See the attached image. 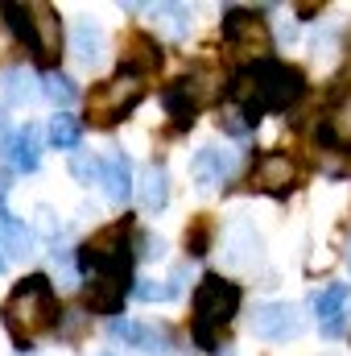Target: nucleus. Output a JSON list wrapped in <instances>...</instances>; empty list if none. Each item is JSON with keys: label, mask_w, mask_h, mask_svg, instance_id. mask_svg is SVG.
<instances>
[{"label": "nucleus", "mask_w": 351, "mask_h": 356, "mask_svg": "<svg viewBox=\"0 0 351 356\" xmlns=\"http://www.w3.org/2000/svg\"><path fill=\"white\" fill-rule=\"evenodd\" d=\"M4 154H8V162H12V170H21V175H33V170L42 166V149H37V129H33V124H25V129H17Z\"/></svg>", "instance_id": "4468645a"}, {"label": "nucleus", "mask_w": 351, "mask_h": 356, "mask_svg": "<svg viewBox=\"0 0 351 356\" xmlns=\"http://www.w3.org/2000/svg\"><path fill=\"white\" fill-rule=\"evenodd\" d=\"M42 95H46L50 104H58V108H67V104H71V99H75L79 91H75V83H71L67 75H58V71H50V75H46V83H42Z\"/></svg>", "instance_id": "bb28decb"}, {"label": "nucleus", "mask_w": 351, "mask_h": 356, "mask_svg": "<svg viewBox=\"0 0 351 356\" xmlns=\"http://www.w3.org/2000/svg\"><path fill=\"white\" fill-rule=\"evenodd\" d=\"M58 319H62L58 294H54L50 277H42V273H29V277L8 294V302H4V327H8V336H12L21 348H29L37 336L54 332Z\"/></svg>", "instance_id": "7ed1b4c3"}, {"label": "nucleus", "mask_w": 351, "mask_h": 356, "mask_svg": "<svg viewBox=\"0 0 351 356\" xmlns=\"http://www.w3.org/2000/svg\"><path fill=\"white\" fill-rule=\"evenodd\" d=\"M240 298H244V290L236 286V282H228V277H219V273H207L203 282H198V290H194V344L203 348V353L219 356V336H223V327L236 319V311H240Z\"/></svg>", "instance_id": "20e7f679"}, {"label": "nucleus", "mask_w": 351, "mask_h": 356, "mask_svg": "<svg viewBox=\"0 0 351 356\" xmlns=\"http://www.w3.org/2000/svg\"><path fill=\"white\" fill-rule=\"evenodd\" d=\"M128 236H132V220H116L108 228H99L87 245L79 249V269L87 273V311L91 315H116L128 298L132 277V249H128Z\"/></svg>", "instance_id": "f257e3e1"}, {"label": "nucleus", "mask_w": 351, "mask_h": 356, "mask_svg": "<svg viewBox=\"0 0 351 356\" xmlns=\"http://www.w3.org/2000/svg\"><path fill=\"white\" fill-rule=\"evenodd\" d=\"M0 13L8 17V29H12V38L33 54V63H37V33H33V13H29V4H12V0H4L0 4Z\"/></svg>", "instance_id": "4be33fe9"}, {"label": "nucleus", "mask_w": 351, "mask_h": 356, "mask_svg": "<svg viewBox=\"0 0 351 356\" xmlns=\"http://www.w3.org/2000/svg\"><path fill=\"white\" fill-rule=\"evenodd\" d=\"M0 95H4V104H12V108H25L29 99H37L42 88H37V79L29 75V71H21V67H8L4 75H0Z\"/></svg>", "instance_id": "6ab92c4d"}, {"label": "nucleus", "mask_w": 351, "mask_h": 356, "mask_svg": "<svg viewBox=\"0 0 351 356\" xmlns=\"http://www.w3.org/2000/svg\"><path fill=\"white\" fill-rule=\"evenodd\" d=\"M54 273L62 282H75V257H71V249H54Z\"/></svg>", "instance_id": "7c9ffc66"}, {"label": "nucleus", "mask_w": 351, "mask_h": 356, "mask_svg": "<svg viewBox=\"0 0 351 356\" xmlns=\"http://www.w3.org/2000/svg\"><path fill=\"white\" fill-rule=\"evenodd\" d=\"M8 191H12V175H8V170H0V211H4V199H8Z\"/></svg>", "instance_id": "72a5a7b5"}, {"label": "nucleus", "mask_w": 351, "mask_h": 356, "mask_svg": "<svg viewBox=\"0 0 351 356\" xmlns=\"http://www.w3.org/2000/svg\"><path fill=\"white\" fill-rule=\"evenodd\" d=\"M348 307H351V286L348 282H335L327 286L318 298H314V311H318V327L327 340H339L348 332Z\"/></svg>", "instance_id": "6e6552de"}, {"label": "nucleus", "mask_w": 351, "mask_h": 356, "mask_svg": "<svg viewBox=\"0 0 351 356\" xmlns=\"http://www.w3.org/2000/svg\"><path fill=\"white\" fill-rule=\"evenodd\" d=\"M132 294H137L141 302H166V298H174V290H170V286H157V282H141Z\"/></svg>", "instance_id": "c85d7f7f"}, {"label": "nucleus", "mask_w": 351, "mask_h": 356, "mask_svg": "<svg viewBox=\"0 0 351 356\" xmlns=\"http://www.w3.org/2000/svg\"><path fill=\"white\" fill-rule=\"evenodd\" d=\"M223 42L232 50H240V54H252V63L268 58V50H273L264 21L257 13H248V8H228L223 13Z\"/></svg>", "instance_id": "423d86ee"}, {"label": "nucleus", "mask_w": 351, "mask_h": 356, "mask_svg": "<svg viewBox=\"0 0 351 356\" xmlns=\"http://www.w3.org/2000/svg\"><path fill=\"white\" fill-rule=\"evenodd\" d=\"M71 50H75V58L83 67H99L103 63V29L95 21H79L71 29Z\"/></svg>", "instance_id": "2eb2a0df"}, {"label": "nucleus", "mask_w": 351, "mask_h": 356, "mask_svg": "<svg viewBox=\"0 0 351 356\" xmlns=\"http://www.w3.org/2000/svg\"><path fill=\"white\" fill-rule=\"evenodd\" d=\"M252 332L261 340H273V344L298 340L306 332L302 307H293V302H264V307H257V315H252Z\"/></svg>", "instance_id": "0eeeda50"}, {"label": "nucleus", "mask_w": 351, "mask_h": 356, "mask_svg": "<svg viewBox=\"0 0 351 356\" xmlns=\"http://www.w3.org/2000/svg\"><path fill=\"white\" fill-rule=\"evenodd\" d=\"M211 236H215V224L203 216V220H194L190 228H186V253L190 257H203L207 249H211Z\"/></svg>", "instance_id": "a878e982"}, {"label": "nucleus", "mask_w": 351, "mask_h": 356, "mask_svg": "<svg viewBox=\"0 0 351 356\" xmlns=\"http://www.w3.org/2000/svg\"><path fill=\"white\" fill-rule=\"evenodd\" d=\"M137 348H141V353H153V356L178 353L170 327H149V323H141V332H137Z\"/></svg>", "instance_id": "b1692460"}, {"label": "nucleus", "mask_w": 351, "mask_h": 356, "mask_svg": "<svg viewBox=\"0 0 351 356\" xmlns=\"http://www.w3.org/2000/svg\"><path fill=\"white\" fill-rule=\"evenodd\" d=\"M141 249H137V257H162L166 253V245H162V236H149V232H141V241H137Z\"/></svg>", "instance_id": "473e14b6"}, {"label": "nucleus", "mask_w": 351, "mask_h": 356, "mask_svg": "<svg viewBox=\"0 0 351 356\" xmlns=\"http://www.w3.org/2000/svg\"><path fill=\"white\" fill-rule=\"evenodd\" d=\"M103 191H108L112 203H128V195H132V162L124 154L108 158V166H103Z\"/></svg>", "instance_id": "aec40b11"}, {"label": "nucleus", "mask_w": 351, "mask_h": 356, "mask_svg": "<svg viewBox=\"0 0 351 356\" xmlns=\"http://www.w3.org/2000/svg\"><path fill=\"white\" fill-rule=\"evenodd\" d=\"M162 104H166V112L174 116V133L190 129V124H194V116H198V99L190 95L186 79H182V83H170V88L162 91Z\"/></svg>", "instance_id": "f3484780"}, {"label": "nucleus", "mask_w": 351, "mask_h": 356, "mask_svg": "<svg viewBox=\"0 0 351 356\" xmlns=\"http://www.w3.org/2000/svg\"><path fill=\"white\" fill-rule=\"evenodd\" d=\"M261 261V236L248 220L232 224L228 232V266H257Z\"/></svg>", "instance_id": "ddd939ff"}, {"label": "nucleus", "mask_w": 351, "mask_h": 356, "mask_svg": "<svg viewBox=\"0 0 351 356\" xmlns=\"http://www.w3.org/2000/svg\"><path fill=\"white\" fill-rule=\"evenodd\" d=\"M157 25H162L174 42L186 38V33H190V8H186V4H162V8H157Z\"/></svg>", "instance_id": "393cba45"}, {"label": "nucleus", "mask_w": 351, "mask_h": 356, "mask_svg": "<svg viewBox=\"0 0 351 356\" xmlns=\"http://www.w3.org/2000/svg\"><path fill=\"white\" fill-rule=\"evenodd\" d=\"M219 124H223V129H228L232 137H244V133L252 129V124H248V116H244L240 108H236V112H228V116H219Z\"/></svg>", "instance_id": "2f4dec72"}, {"label": "nucleus", "mask_w": 351, "mask_h": 356, "mask_svg": "<svg viewBox=\"0 0 351 356\" xmlns=\"http://www.w3.org/2000/svg\"><path fill=\"white\" fill-rule=\"evenodd\" d=\"M103 166H108V162H99L95 154H75V158H71V170H75L79 182H103Z\"/></svg>", "instance_id": "cd10ccee"}, {"label": "nucleus", "mask_w": 351, "mask_h": 356, "mask_svg": "<svg viewBox=\"0 0 351 356\" xmlns=\"http://www.w3.org/2000/svg\"><path fill=\"white\" fill-rule=\"evenodd\" d=\"M112 340H124L128 348H137V332H141V323H132V319H112Z\"/></svg>", "instance_id": "c756f323"}, {"label": "nucleus", "mask_w": 351, "mask_h": 356, "mask_svg": "<svg viewBox=\"0 0 351 356\" xmlns=\"http://www.w3.org/2000/svg\"><path fill=\"white\" fill-rule=\"evenodd\" d=\"M348 269H351V245H348Z\"/></svg>", "instance_id": "c9c22d12"}, {"label": "nucleus", "mask_w": 351, "mask_h": 356, "mask_svg": "<svg viewBox=\"0 0 351 356\" xmlns=\"http://www.w3.org/2000/svg\"><path fill=\"white\" fill-rule=\"evenodd\" d=\"M190 170H194L198 191H211L215 182H223V178L232 175V154H223V149H215V145H203V149L194 154Z\"/></svg>", "instance_id": "f8f14e48"}, {"label": "nucleus", "mask_w": 351, "mask_h": 356, "mask_svg": "<svg viewBox=\"0 0 351 356\" xmlns=\"http://www.w3.org/2000/svg\"><path fill=\"white\" fill-rule=\"evenodd\" d=\"M29 13H33V33H37V67H54L58 42H62L58 13H54L50 4H29Z\"/></svg>", "instance_id": "9b49d317"}, {"label": "nucleus", "mask_w": 351, "mask_h": 356, "mask_svg": "<svg viewBox=\"0 0 351 356\" xmlns=\"http://www.w3.org/2000/svg\"><path fill=\"white\" fill-rule=\"evenodd\" d=\"M157 67H162V50H157V42H153L149 33H132L128 46H124V58H120V75H128V79H145V75H153Z\"/></svg>", "instance_id": "9d476101"}, {"label": "nucleus", "mask_w": 351, "mask_h": 356, "mask_svg": "<svg viewBox=\"0 0 351 356\" xmlns=\"http://www.w3.org/2000/svg\"><path fill=\"white\" fill-rule=\"evenodd\" d=\"M79 141H83V120L71 112H58L50 120V145L54 149H79Z\"/></svg>", "instance_id": "5701e85b"}, {"label": "nucleus", "mask_w": 351, "mask_h": 356, "mask_svg": "<svg viewBox=\"0 0 351 356\" xmlns=\"http://www.w3.org/2000/svg\"><path fill=\"white\" fill-rule=\"evenodd\" d=\"M141 207L145 211H162L166 203H170V178H166V166L162 162H149L145 170H141Z\"/></svg>", "instance_id": "dca6fc26"}, {"label": "nucleus", "mask_w": 351, "mask_h": 356, "mask_svg": "<svg viewBox=\"0 0 351 356\" xmlns=\"http://www.w3.org/2000/svg\"><path fill=\"white\" fill-rule=\"evenodd\" d=\"M141 95H145V83H141V79L120 75V79H112V83H99V88L87 95V116L95 124H116V120H124V116L141 104Z\"/></svg>", "instance_id": "39448f33"}, {"label": "nucleus", "mask_w": 351, "mask_h": 356, "mask_svg": "<svg viewBox=\"0 0 351 356\" xmlns=\"http://www.w3.org/2000/svg\"><path fill=\"white\" fill-rule=\"evenodd\" d=\"M228 99L248 116V124L257 129L264 112H285L289 104H298L306 95V75L289 63L277 58H261V63H244L232 71L228 79Z\"/></svg>", "instance_id": "f03ea898"}, {"label": "nucleus", "mask_w": 351, "mask_h": 356, "mask_svg": "<svg viewBox=\"0 0 351 356\" xmlns=\"http://www.w3.org/2000/svg\"><path fill=\"white\" fill-rule=\"evenodd\" d=\"M293 178H298V166L289 162V154H261L257 166H252V182L261 191H273V195H289L293 191Z\"/></svg>", "instance_id": "1a4fd4ad"}, {"label": "nucleus", "mask_w": 351, "mask_h": 356, "mask_svg": "<svg viewBox=\"0 0 351 356\" xmlns=\"http://www.w3.org/2000/svg\"><path fill=\"white\" fill-rule=\"evenodd\" d=\"M0 249H8L12 257H29L33 253V228L8 211H0Z\"/></svg>", "instance_id": "412c9836"}, {"label": "nucleus", "mask_w": 351, "mask_h": 356, "mask_svg": "<svg viewBox=\"0 0 351 356\" xmlns=\"http://www.w3.org/2000/svg\"><path fill=\"white\" fill-rule=\"evenodd\" d=\"M103 356H112V353H103Z\"/></svg>", "instance_id": "e433bc0d"}, {"label": "nucleus", "mask_w": 351, "mask_h": 356, "mask_svg": "<svg viewBox=\"0 0 351 356\" xmlns=\"http://www.w3.org/2000/svg\"><path fill=\"white\" fill-rule=\"evenodd\" d=\"M4 269H8V257H4V253H0V273H4Z\"/></svg>", "instance_id": "f704fd0d"}, {"label": "nucleus", "mask_w": 351, "mask_h": 356, "mask_svg": "<svg viewBox=\"0 0 351 356\" xmlns=\"http://www.w3.org/2000/svg\"><path fill=\"white\" fill-rule=\"evenodd\" d=\"M323 124H327V129H331L339 141H351V79H343V88L331 91Z\"/></svg>", "instance_id": "a211bd4d"}]
</instances>
